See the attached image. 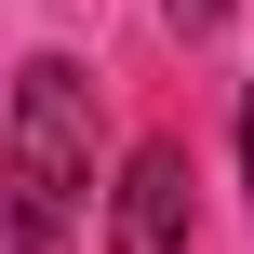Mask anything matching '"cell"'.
Instances as JSON below:
<instances>
[{
	"mask_svg": "<svg viewBox=\"0 0 254 254\" xmlns=\"http://www.w3.org/2000/svg\"><path fill=\"white\" fill-rule=\"evenodd\" d=\"M80 201H94V80L67 54H27L0 121V254H67Z\"/></svg>",
	"mask_w": 254,
	"mask_h": 254,
	"instance_id": "obj_1",
	"label": "cell"
},
{
	"mask_svg": "<svg viewBox=\"0 0 254 254\" xmlns=\"http://www.w3.org/2000/svg\"><path fill=\"white\" fill-rule=\"evenodd\" d=\"M201 174H188V147L174 134H147L134 147V174L107 188V254H188V228H201V201H188Z\"/></svg>",
	"mask_w": 254,
	"mask_h": 254,
	"instance_id": "obj_2",
	"label": "cell"
},
{
	"mask_svg": "<svg viewBox=\"0 0 254 254\" xmlns=\"http://www.w3.org/2000/svg\"><path fill=\"white\" fill-rule=\"evenodd\" d=\"M214 13H228V0H174V27H214Z\"/></svg>",
	"mask_w": 254,
	"mask_h": 254,
	"instance_id": "obj_3",
	"label": "cell"
},
{
	"mask_svg": "<svg viewBox=\"0 0 254 254\" xmlns=\"http://www.w3.org/2000/svg\"><path fill=\"white\" fill-rule=\"evenodd\" d=\"M241 174H254V80H241Z\"/></svg>",
	"mask_w": 254,
	"mask_h": 254,
	"instance_id": "obj_4",
	"label": "cell"
}]
</instances>
